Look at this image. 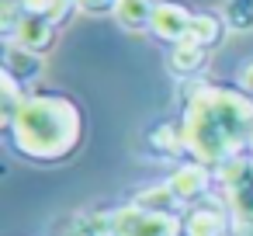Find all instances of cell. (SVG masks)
<instances>
[{
  "label": "cell",
  "instance_id": "obj_1",
  "mask_svg": "<svg viewBox=\"0 0 253 236\" xmlns=\"http://www.w3.org/2000/svg\"><path fill=\"white\" fill-rule=\"evenodd\" d=\"M250 132L253 104L225 91H208L194 97L184 118V146L205 163L229 160L243 142H250Z\"/></svg>",
  "mask_w": 253,
  "mask_h": 236
},
{
  "label": "cell",
  "instance_id": "obj_2",
  "mask_svg": "<svg viewBox=\"0 0 253 236\" xmlns=\"http://www.w3.org/2000/svg\"><path fill=\"white\" fill-rule=\"evenodd\" d=\"M11 129H14V142L25 156L59 160L77 146L80 115L63 97H28L18 104Z\"/></svg>",
  "mask_w": 253,
  "mask_h": 236
},
{
  "label": "cell",
  "instance_id": "obj_3",
  "mask_svg": "<svg viewBox=\"0 0 253 236\" xmlns=\"http://www.w3.org/2000/svg\"><path fill=\"white\" fill-rule=\"evenodd\" d=\"M122 236H177V222L160 212H122L118 219Z\"/></svg>",
  "mask_w": 253,
  "mask_h": 236
},
{
  "label": "cell",
  "instance_id": "obj_4",
  "mask_svg": "<svg viewBox=\"0 0 253 236\" xmlns=\"http://www.w3.org/2000/svg\"><path fill=\"white\" fill-rule=\"evenodd\" d=\"M191 14L184 11V7H177V4H160L156 11H153V32L160 35V39H167V42H184L187 35H191Z\"/></svg>",
  "mask_w": 253,
  "mask_h": 236
},
{
  "label": "cell",
  "instance_id": "obj_5",
  "mask_svg": "<svg viewBox=\"0 0 253 236\" xmlns=\"http://www.w3.org/2000/svg\"><path fill=\"white\" fill-rule=\"evenodd\" d=\"M205 188H208V174H205L201 163H187V167H180V170L170 177V191H173L177 198H194V194H201Z\"/></svg>",
  "mask_w": 253,
  "mask_h": 236
},
{
  "label": "cell",
  "instance_id": "obj_6",
  "mask_svg": "<svg viewBox=\"0 0 253 236\" xmlns=\"http://www.w3.org/2000/svg\"><path fill=\"white\" fill-rule=\"evenodd\" d=\"M18 39H21V46L25 49H32V52H39V49H45L49 46V39H52V25L45 21V18H21V25H18Z\"/></svg>",
  "mask_w": 253,
  "mask_h": 236
},
{
  "label": "cell",
  "instance_id": "obj_7",
  "mask_svg": "<svg viewBox=\"0 0 253 236\" xmlns=\"http://www.w3.org/2000/svg\"><path fill=\"white\" fill-rule=\"evenodd\" d=\"M7 73H11L14 80H35V77L42 73V59H39L32 49L14 46V49H7Z\"/></svg>",
  "mask_w": 253,
  "mask_h": 236
},
{
  "label": "cell",
  "instance_id": "obj_8",
  "mask_svg": "<svg viewBox=\"0 0 253 236\" xmlns=\"http://www.w3.org/2000/svg\"><path fill=\"white\" fill-rule=\"evenodd\" d=\"M153 11L156 7H149V0H118V7H115V14H118V21L125 28H146V25H153Z\"/></svg>",
  "mask_w": 253,
  "mask_h": 236
},
{
  "label": "cell",
  "instance_id": "obj_9",
  "mask_svg": "<svg viewBox=\"0 0 253 236\" xmlns=\"http://www.w3.org/2000/svg\"><path fill=\"white\" fill-rule=\"evenodd\" d=\"M201 63H205V49H201L198 42H191V39L177 42V49H173V56H170V66H173L177 73H194Z\"/></svg>",
  "mask_w": 253,
  "mask_h": 236
},
{
  "label": "cell",
  "instance_id": "obj_10",
  "mask_svg": "<svg viewBox=\"0 0 253 236\" xmlns=\"http://www.w3.org/2000/svg\"><path fill=\"white\" fill-rule=\"evenodd\" d=\"M218 32H222V21L218 18H211V14H194V21H191V42H198L201 49L205 46H211L215 39H218Z\"/></svg>",
  "mask_w": 253,
  "mask_h": 236
},
{
  "label": "cell",
  "instance_id": "obj_11",
  "mask_svg": "<svg viewBox=\"0 0 253 236\" xmlns=\"http://www.w3.org/2000/svg\"><path fill=\"white\" fill-rule=\"evenodd\" d=\"M222 14L236 32H246V28H253V0H225Z\"/></svg>",
  "mask_w": 253,
  "mask_h": 236
},
{
  "label": "cell",
  "instance_id": "obj_12",
  "mask_svg": "<svg viewBox=\"0 0 253 236\" xmlns=\"http://www.w3.org/2000/svg\"><path fill=\"white\" fill-rule=\"evenodd\" d=\"M191 233H194V236H218V233H222V215H215V212H198V215L191 219Z\"/></svg>",
  "mask_w": 253,
  "mask_h": 236
},
{
  "label": "cell",
  "instance_id": "obj_13",
  "mask_svg": "<svg viewBox=\"0 0 253 236\" xmlns=\"http://www.w3.org/2000/svg\"><path fill=\"white\" fill-rule=\"evenodd\" d=\"M77 4L84 11H111V7H118V0H77Z\"/></svg>",
  "mask_w": 253,
  "mask_h": 236
},
{
  "label": "cell",
  "instance_id": "obj_14",
  "mask_svg": "<svg viewBox=\"0 0 253 236\" xmlns=\"http://www.w3.org/2000/svg\"><path fill=\"white\" fill-rule=\"evenodd\" d=\"M239 80H243V87L253 94V63H246V66L239 70Z\"/></svg>",
  "mask_w": 253,
  "mask_h": 236
},
{
  "label": "cell",
  "instance_id": "obj_15",
  "mask_svg": "<svg viewBox=\"0 0 253 236\" xmlns=\"http://www.w3.org/2000/svg\"><path fill=\"white\" fill-rule=\"evenodd\" d=\"M250 149H253V132H250Z\"/></svg>",
  "mask_w": 253,
  "mask_h": 236
},
{
  "label": "cell",
  "instance_id": "obj_16",
  "mask_svg": "<svg viewBox=\"0 0 253 236\" xmlns=\"http://www.w3.org/2000/svg\"><path fill=\"white\" fill-rule=\"evenodd\" d=\"M218 236H222V233H218Z\"/></svg>",
  "mask_w": 253,
  "mask_h": 236
}]
</instances>
